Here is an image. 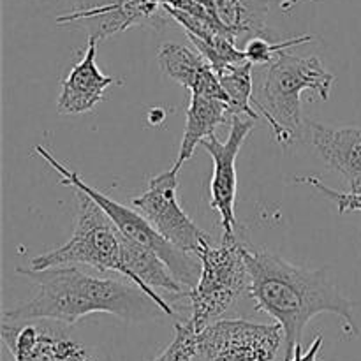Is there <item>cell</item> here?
<instances>
[{"instance_id":"cell-1","label":"cell","mask_w":361,"mask_h":361,"mask_svg":"<svg viewBox=\"0 0 361 361\" xmlns=\"http://www.w3.org/2000/svg\"><path fill=\"white\" fill-rule=\"evenodd\" d=\"M249 291L256 310L268 314L284 331V360H291L302 344L307 324L319 314L341 317L342 330L358 335L351 300L342 295L330 268L293 264L264 249L247 247Z\"/></svg>"},{"instance_id":"cell-2","label":"cell","mask_w":361,"mask_h":361,"mask_svg":"<svg viewBox=\"0 0 361 361\" xmlns=\"http://www.w3.org/2000/svg\"><path fill=\"white\" fill-rule=\"evenodd\" d=\"M16 274L30 279L34 298L4 312V321H55L74 326L90 314H111L122 321L157 319L166 314L157 302L130 281L99 279L78 267L16 268Z\"/></svg>"},{"instance_id":"cell-3","label":"cell","mask_w":361,"mask_h":361,"mask_svg":"<svg viewBox=\"0 0 361 361\" xmlns=\"http://www.w3.org/2000/svg\"><path fill=\"white\" fill-rule=\"evenodd\" d=\"M335 76L319 56H298L288 49L270 63L254 106L263 113L281 145H291L305 136L302 116V94L314 92L321 101L330 99Z\"/></svg>"},{"instance_id":"cell-4","label":"cell","mask_w":361,"mask_h":361,"mask_svg":"<svg viewBox=\"0 0 361 361\" xmlns=\"http://www.w3.org/2000/svg\"><path fill=\"white\" fill-rule=\"evenodd\" d=\"M76 190V226L69 242L59 249L32 257L30 268L88 267L97 271H116L126 279L127 236L113 224L97 201Z\"/></svg>"},{"instance_id":"cell-5","label":"cell","mask_w":361,"mask_h":361,"mask_svg":"<svg viewBox=\"0 0 361 361\" xmlns=\"http://www.w3.org/2000/svg\"><path fill=\"white\" fill-rule=\"evenodd\" d=\"M245 252L247 245L236 236H222L219 247L207 242L197 250L201 274L187 296L190 300L189 321L197 331L221 319L222 314L249 291L250 277Z\"/></svg>"},{"instance_id":"cell-6","label":"cell","mask_w":361,"mask_h":361,"mask_svg":"<svg viewBox=\"0 0 361 361\" xmlns=\"http://www.w3.org/2000/svg\"><path fill=\"white\" fill-rule=\"evenodd\" d=\"M35 154L41 159H44L60 176V183L71 189H81L83 192H87L88 196L94 197L99 203V207L108 214V217L111 219L113 224L120 229L123 236H127L133 242L140 243V245L147 247V249L154 250L159 257L166 263V267L169 268V271L173 274V277L180 282L185 289H192L196 286L197 279L201 274V263L197 264V261L194 257H190L189 252H183V250L176 249L175 245L168 242L154 226L148 222V219L145 217L141 212H137L136 208H127L126 204L118 203V201L111 200L106 194L99 192L97 189L88 185L76 171H73L71 168H66L60 161H56L55 155L48 150L42 145H37L34 148Z\"/></svg>"},{"instance_id":"cell-7","label":"cell","mask_w":361,"mask_h":361,"mask_svg":"<svg viewBox=\"0 0 361 361\" xmlns=\"http://www.w3.org/2000/svg\"><path fill=\"white\" fill-rule=\"evenodd\" d=\"M282 345L281 324L219 319L197 334L194 361H274Z\"/></svg>"},{"instance_id":"cell-8","label":"cell","mask_w":361,"mask_h":361,"mask_svg":"<svg viewBox=\"0 0 361 361\" xmlns=\"http://www.w3.org/2000/svg\"><path fill=\"white\" fill-rule=\"evenodd\" d=\"M178 171L175 166L148 182V189L133 200V207L148 219L152 226L176 249L197 254L203 243L210 242L207 233L194 224L192 219L180 208Z\"/></svg>"},{"instance_id":"cell-9","label":"cell","mask_w":361,"mask_h":361,"mask_svg":"<svg viewBox=\"0 0 361 361\" xmlns=\"http://www.w3.org/2000/svg\"><path fill=\"white\" fill-rule=\"evenodd\" d=\"M256 120H242L235 116L229 122V136L221 141L217 136H210L201 141V147L210 154L214 161V175L210 180V207L221 215L222 236L233 238L236 236V190H238V176H236V157L247 136L252 133Z\"/></svg>"},{"instance_id":"cell-10","label":"cell","mask_w":361,"mask_h":361,"mask_svg":"<svg viewBox=\"0 0 361 361\" xmlns=\"http://www.w3.org/2000/svg\"><path fill=\"white\" fill-rule=\"evenodd\" d=\"M166 16L162 0H95L62 14L56 18V23L80 25L88 37L101 42L137 25L166 23Z\"/></svg>"},{"instance_id":"cell-11","label":"cell","mask_w":361,"mask_h":361,"mask_svg":"<svg viewBox=\"0 0 361 361\" xmlns=\"http://www.w3.org/2000/svg\"><path fill=\"white\" fill-rule=\"evenodd\" d=\"M305 134L324 164L344 176L351 192H361V127L334 129L305 120Z\"/></svg>"},{"instance_id":"cell-12","label":"cell","mask_w":361,"mask_h":361,"mask_svg":"<svg viewBox=\"0 0 361 361\" xmlns=\"http://www.w3.org/2000/svg\"><path fill=\"white\" fill-rule=\"evenodd\" d=\"M97 39L88 37L83 56L62 81V90L56 101V111L60 115H81L92 111L104 99L106 88L122 83L118 78L106 76L97 67Z\"/></svg>"},{"instance_id":"cell-13","label":"cell","mask_w":361,"mask_h":361,"mask_svg":"<svg viewBox=\"0 0 361 361\" xmlns=\"http://www.w3.org/2000/svg\"><path fill=\"white\" fill-rule=\"evenodd\" d=\"M157 63L169 80L189 88L190 94L228 101L217 73L200 51L176 42H164L157 51Z\"/></svg>"},{"instance_id":"cell-14","label":"cell","mask_w":361,"mask_h":361,"mask_svg":"<svg viewBox=\"0 0 361 361\" xmlns=\"http://www.w3.org/2000/svg\"><path fill=\"white\" fill-rule=\"evenodd\" d=\"M231 122L228 115V101L208 95L190 94L189 108H187L185 130H183L182 145H180L178 159L175 168L180 169L194 155L197 145L207 137L214 136L215 129L222 123Z\"/></svg>"},{"instance_id":"cell-15","label":"cell","mask_w":361,"mask_h":361,"mask_svg":"<svg viewBox=\"0 0 361 361\" xmlns=\"http://www.w3.org/2000/svg\"><path fill=\"white\" fill-rule=\"evenodd\" d=\"M53 334L34 321H2V342L14 361H55Z\"/></svg>"},{"instance_id":"cell-16","label":"cell","mask_w":361,"mask_h":361,"mask_svg":"<svg viewBox=\"0 0 361 361\" xmlns=\"http://www.w3.org/2000/svg\"><path fill=\"white\" fill-rule=\"evenodd\" d=\"M214 11L219 23L238 41L264 35L270 0H214Z\"/></svg>"},{"instance_id":"cell-17","label":"cell","mask_w":361,"mask_h":361,"mask_svg":"<svg viewBox=\"0 0 361 361\" xmlns=\"http://www.w3.org/2000/svg\"><path fill=\"white\" fill-rule=\"evenodd\" d=\"M252 69L254 63L245 60L242 63H235V66H229L226 69H222L217 74L219 80H221L222 88L228 94V115L229 120H233L235 116L247 115L249 118L257 120L259 118V113L256 111V106H254V81H252Z\"/></svg>"},{"instance_id":"cell-18","label":"cell","mask_w":361,"mask_h":361,"mask_svg":"<svg viewBox=\"0 0 361 361\" xmlns=\"http://www.w3.org/2000/svg\"><path fill=\"white\" fill-rule=\"evenodd\" d=\"M189 39L194 44V48L210 62L212 69L217 74L222 69H226V67L242 63L247 60L245 51L236 46V39L229 34H219L214 39H208V41H203V39L197 37Z\"/></svg>"},{"instance_id":"cell-19","label":"cell","mask_w":361,"mask_h":361,"mask_svg":"<svg viewBox=\"0 0 361 361\" xmlns=\"http://www.w3.org/2000/svg\"><path fill=\"white\" fill-rule=\"evenodd\" d=\"M314 35H298V37L286 39V41L281 42H270L268 39H264L263 35H257V37H252L247 41L245 44V55L249 62H252L254 66H264V63H271V59L279 53L286 51V49H291L295 46L305 44V42H312Z\"/></svg>"},{"instance_id":"cell-20","label":"cell","mask_w":361,"mask_h":361,"mask_svg":"<svg viewBox=\"0 0 361 361\" xmlns=\"http://www.w3.org/2000/svg\"><path fill=\"white\" fill-rule=\"evenodd\" d=\"M197 334L194 324L187 321H180L175 324V338L171 344L152 361H194L197 345Z\"/></svg>"},{"instance_id":"cell-21","label":"cell","mask_w":361,"mask_h":361,"mask_svg":"<svg viewBox=\"0 0 361 361\" xmlns=\"http://www.w3.org/2000/svg\"><path fill=\"white\" fill-rule=\"evenodd\" d=\"M295 182L312 185L314 189L319 190L324 197L334 201L341 215L349 214V212H361V192H351V190L349 192H341V190H335L331 187L324 185L317 176H296Z\"/></svg>"},{"instance_id":"cell-22","label":"cell","mask_w":361,"mask_h":361,"mask_svg":"<svg viewBox=\"0 0 361 361\" xmlns=\"http://www.w3.org/2000/svg\"><path fill=\"white\" fill-rule=\"evenodd\" d=\"M53 351L55 361H95L85 345L69 338L63 331L53 334Z\"/></svg>"},{"instance_id":"cell-23","label":"cell","mask_w":361,"mask_h":361,"mask_svg":"<svg viewBox=\"0 0 361 361\" xmlns=\"http://www.w3.org/2000/svg\"><path fill=\"white\" fill-rule=\"evenodd\" d=\"M321 345H323V337H321V335H317V337L314 338L312 344L309 345V349H307L305 353L302 351V344L296 345L295 355H293V358L288 360V361H319V360H317V355H319Z\"/></svg>"}]
</instances>
